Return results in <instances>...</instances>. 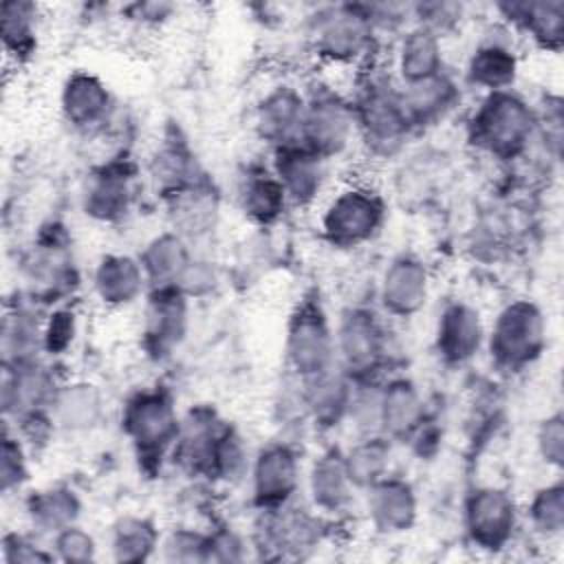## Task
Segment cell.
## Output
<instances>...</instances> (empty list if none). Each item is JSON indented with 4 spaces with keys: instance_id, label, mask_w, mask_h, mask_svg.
I'll use <instances>...</instances> for the list:
<instances>
[{
    "instance_id": "cell-6",
    "label": "cell",
    "mask_w": 564,
    "mask_h": 564,
    "mask_svg": "<svg viewBox=\"0 0 564 564\" xmlns=\"http://www.w3.org/2000/svg\"><path fill=\"white\" fill-rule=\"evenodd\" d=\"M121 430L143 469H161L170 458L181 430V416L170 390L152 386L128 397L121 412Z\"/></svg>"
},
{
    "instance_id": "cell-14",
    "label": "cell",
    "mask_w": 564,
    "mask_h": 564,
    "mask_svg": "<svg viewBox=\"0 0 564 564\" xmlns=\"http://www.w3.org/2000/svg\"><path fill=\"white\" fill-rule=\"evenodd\" d=\"M189 297L178 286L148 289L143 304V348L163 359L185 339Z\"/></svg>"
},
{
    "instance_id": "cell-13",
    "label": "cell",
    "mask_w": 564,
    "mask_h": 564,
    "mask_svg": "<svg viewBox=\"0 0 564 564\" xmlns=\"http://www.w3.org/2000/svg\"><path fill=\"white\" fill-rule=\"evenodd\" d=\"M304 88L291 82H275L258 97L253 106V130L271 150L300 141L304 121Z\"/></svg>"
},
{
    "instance_id": "cell-2",
    "label": "cell",
    "mask_w": 564,
    "mask_h": 564,
    "mask_svg": "<svg viewBox=\"0 0 564 564\" xmlns=\"http://www.w3.org/2000/svg\"><path fill=\"white\" fill-rule=\"evenodd\" d=\"M302 31L308 53L324 66L357 70L379 62L377 51L383 40L364 2L311 4Z\"/></svg>"
},
{
    "instance_id": "cell-23",
    "label": "cell",
    "mask_w": 564,
    "mask_h": 564,
    "mask_svg": "<svg viewBox=\"0 0 564 564\" xmlns=\"http://www.w3.org/2000/svg\"><path fill=\"white\" fill-rule=\"evenodd\" d=\"M401 104L412 130H425L441 123L460 99V84L449 70L438 73L436 77L399 86Z\"/></svg>"
},
{
    "instance_id": "cell-24",
    "label": "cell",
    "mask_w": 564,
    "mask_h": 564,
    "mask_svg": "<svg viewBox=\"0 0 564 564\" xmlns=\"http://www.w3.org/2000/svg\"><path fill=\"white\" fill-rule=\"evenodd\" d=\"M97 300L108 308H126L148 293L139 258L130 253H104L90 275Z\"/></svg>"
},
{
    "instance_id": "cell-27",
    "label": "cell",
    "mask_w": 564,
    "mask_h": 564,
    "mask_svg": "<svg viewBox=\"0 0 564 564\" xmlns=\"http://www.w3.org/2000/svg\"><path fill=\"white\" fill-rule=\"evenodd\" d=\"M238 205L253 225H275L291 207L289 196L269 165H253L238 185Z\"/></svg>"
},
{
    "instance_id": "cell-9",
    "label": "cell",
    "mask_w": 564,
    "mask_h": 564,
    "mask_svg": "<svg viewBox=\"0 0 564 564\" xmlns=\"http://www.w3.org/2000/svg\"><path fill=\"white\" fill-rule=\"evenodd\" d=\"M284 352L295 379H313L337 366L335 326L319 297L306 295L293 308L286 324Z\"/></svg>"
},
{
    "instance_id": "cell-31",
    "label": "cell",
    "mask_w": 564,
    "mask_h": 564,
    "mask_svg": "<svg viewBox=\"0 0 564 564\" xmlns=\"http://www.w3.org/2000/svg\"><path fill=\"white\" fill-rule=\"evenodd\" d=\"M344 467L355 489H368L390 474L392 441L383 434H361L341 452Z\"/></svg>"
},
{
    "instance_id": "cell-41",
    "label": "cell",
    "mask_w": 564,
    "mask_h": 564,
    "mask_svg": "<svg viewBox=\"0 0 564 564\" xmlns=\"http://www.w3.org/2000/svg\"><path fill=\"white\" fill-rule=\"evenodd\" d=\"M562 447H564V430H562V416L560 412L546 416L538 430V449L542 454V460L549 465L560 467L562 463Z\"/></svg>"
},
{
    "instance_id": "cell-40",
    "label": "cell",
    "mask_w": 564,
    "mask_h": 564,
    "mask_svg": "<svg viewBox=\"0 0 564 564\" xmlns=\"http://www.w3.org/2000/svg\"><path fill=\"white\" fill-rule=\"evenodd\" d=\"M163 549L167 551V560H181V562H194V560H207V549H209V535L196 533L181 529L172 533L165 542Z\"/></svg>"
},
{
    "instance_id": "cell-20",
    "label": "cell",
    "mask_w": 564,
    "mask_h": 564,
    "mask_svg": "<svg viewBox=\"0 0 564 564\" xmlns=\"http://www.w3.org/2000/svg\"><path fill=\"white\" fill-rule=\"evenodd\" d=\"M112 95L108 86L88 70H73L59 90L64 121L79 132L104 130L112 117Z\"/></svg>"
},
{
    "instance_id": "cell-37",
    "label": "cell",
    "mask_w": 564,
    "mask_h": 564,
    "mask_svg": "<svg viewBox=\"0 0 564 564\" xmlns=\"http://www.w3.org/2000/svg\"><path fill=\"white\" fill-rule=\"evenodd\" d=\"M562 485H549L535 491V496L531 498L529 505V516L531 522L538 531L542 533H557L562 527V518H564V500H562Z\"/></svg>"
},
{
    "instance_id": "cell-29",
    "label": "cell",
    "mask_w": 564,
    "mask_h": 564,
    "mask_svg": "<svg viewBox=\"0 0 564 564\" xmlns=\"http://www.w3.org/2000/svg\"><path fill=\"white\" fill-rule=\"evenodd\" d=\"M40 4L29 0H7L0 7V40L4 59L26 64L40 44Z\"/></svg>"
},
{
    "instance_id": "cell-12",
    "label": "cell",
    "mask_w": 564,
    "mask_h": 564,
    "mask_svg": "<svg viewBox=\"0 0 564 564\" xmlns=\"http://www.w3.org/2000/svg\"><path fill=\"white\" fill-rule=\"evenodd\" d=\"M134 181L137 167L123 156L97 165L82 187L84 214L99 223L126 218L134 200Z\"/></svg>"
},
{
    "instance_id": "cell-42",
    "label": "cell",
    "mask_w": 564,
    "mask_h": 564,
    "mask_svg": "<svg viewBox=\"0 0 564 564\" xmlns=\"http://www.w3.org/2000/svg\"><path fill=\"white\" fill-rule=\"evenodd\" d=\"M176 7L167 2H132L121 7V15L134 24L143 26H156L167 22L174 15Z\"/></svg>"
},
{
    "instance_id": "cell-3",
    "label": "cell",
    "mask_w": 564,
    "mask_h": 564,
    "mask_svg": "<svg viewBox=\"0 0 564 564\" xmlns=\"http://www.w3.org/2000/svg\"><path fill=\"white\" fill-rule=\"evenodd\" d=\"M540 130V117L531 104L511 90L480 97L467 121V134L476 150L498 159H522Z\"/></svg>"
},
{
    "instance_id": "cell-15",
    "label": "cell",
    "mask_w": 564,
    "mask_h": 564,
    "mask_svg": "<svg viewBox=\"0 0 564 564\" xmlns=\"http://www.w3.org/2000/svg\"><path fill=\"white\" fill-rule=\"evenodd\" d=\"M269 167L282 183L291 207H313L328 192L330 163L302 143L271 150Z\"/></svg>"
},
{
    "instance_id": "cell-21",
    "label": "cell",
    "mask_w": 564,
    "mask_h": 564,
    "mask_svg": "<svg viewBox=\"0 0 564 564\" xmlns=\"http://www.w3.org/2000/svg\"><path fill=\"white\" fill-rule=\"evenodd\" d=\"M494 13L518 37L531 40L540 48L557 51L564 40V2L562 0H524L494 4Z\"/></svg>"
},
{
    "instance_id": "cell-22",
    "label": "cell",
    "mask_w": 564,
    "mask_h": 564,
    "mask_svg": "<svg viewBox=\"0 0 564 564\" xmlns=\"http://www.w3.org/2000/svg\"><path fill=\"white\" fill-rule=\"evenodd\" d=\"M427 401L410 377H390L381 383L379 432L392 443H405L425 421Z\"/></svg>"
},
{
    "instance_id": "cell-8",
    "label": "cell",
    "mask_w": 564,
    "mask_h": 564,
    "mask_svg": "<svg viewBox=\"0 0 564 564\" xmlns=\"http://www.w3.org/2000/svg\"><path fill=\"white\" fill-rule=\"evenodd\" d=\"M544 339L546 326L542 311L531 300H513L487 326L485 348L498 370L518 372L542 355Z\"/></svg>"
},
{
    "instance_id": "cell-19",
    "label": "cell",
    "mask_w": 564,
    "mask_h": 564,
    "mask_svg": "<svg viewBox=\"0 0 564 564\" xmlns=\"http://www.w3.org/2000/svg\"><path fill=\"white\" fill-rule=\"evenodd\" d=\"M388 68L399 86L416 84L447 70L443 40L423 26L410 24L390 44Z\"/></svg>"
},
{
    "instance_id": "cell-38",
    "label": "cell",
    "mask_w": 564,
    "mask_h": 564,
    "mask_svg": "<svg viewBox=\"0 0 564 564\" xmlns=\"http://www.w3.org/2000/svg\"><path fill=\"white\" fill-rule=\"evenodd\" d=\"M51 546L55 549V560L66 562H90L97 553L95 538L77 524H70L51 535Z\"/></svg>"
},
{
    "instance_id": "cell-34",
    "label": "cell",
    "mask_w": 564,
    "mask_h": 564,
    "mask_svg": "<svg viewBox=\"0 0 564 564\" xmlns=\"http://www.w3.org/2000/svg\"><path fill=\"white\" fill-rule=\"evenodd\" d=\"M29 447L2 421V447H0V489L4 496L20 491L29 482Z\"/></svg>"
},
{
    "instance_id": "cell-18",
    "label": "cell",
    "mask_w": 564,
    "mask_h": 564,
    "mask_svg": "<svg viewBox=\"0 0 564 564\" xmlns=\"http://www.w3.org/2000/svg\"><path fill=\"white\" fill-rule=\"evenodd\" d=\"M516 502L500 487H478L465 500V529L480 549L505 546L516 527Z\"/></svg>"
},
{
    "instance_id": "cell-39",
    "label": "cell",
    "mask_w": 564,
    "mask_h": 564,
    "mask_svg": "<svg viewBox=\"0 0 564 564\" xmlns=\"http://www.w3.org/2000/svg\"><path fill=\"white\" fill-rule=\"evenodd\" d=\"M55 560L53 551H44L31 535L20 531H7L2 535V562L7 564H31Z\"/></svg>"
},
{
    "instance_id": "cell-28",
    "label": "cell",
    "mask_w": 564,
    "mask_h": 564,
    "mask_svg": "<svg viewBox=\"0 0 564 564\" xmlns=\"http://www.w3.org/2000/svg\"><path fill=\"white\" fill-rule=\"evenodd\" d=\"M137 258L145 273L148 289L178 286L194 260L187 240L174 229L150 238Z\"/></svg>"
},
{
    "instance_id": "cell-4",
    "label": "cell",
    "mask_w": 564,
    "mask_h": 564,
    "mask_svg": "<svg viewBox=\"0 0 564 564\" xmlns=\"http://www.w3.org/2000/svg\"><path fill=\"white\" fill-rule=\"evenodd\" d=\"M317 205L319 236L337 251H355L372 242L388 216L383 194L366 181L341 183L326 192Z\"/></svg>"
},
{
    "instance_id": "cell-33",
    "label": "cell",
    "mask_w": 564,
    "mask_h": 564,
    "mask_svg": "<svg viewBox=\"0 0 564 564\" xmlns=\"http://www.w3.org/2000/svg\"><path fill=\"white\" fill-rule=\"evenodd\" d=\"M156 544V529L143 518L126 516L112 529V551L117 560H145Z\"/></svg>"
},
{
    "instance_id": "cell-16",
    "label": "cell",
    "mask_w": 564,
    "mask_h": 564,
    "mask_svg": "<svg viewBox=\"0 0 564 564\" xmlns=\"http://www.w3.org/2000/svg\"><path fill=\"white\" fill-rule=\"evenodd\" d=\"M487 324L465 300L447 302L434 326V350L445 366H465L485 348Z\"/></svg>"
},
{
    "instance_id": "cell-30",
    "label": "cell",
    "mask_w": 564,
    "mask_h": 564,
    "mask_svg": "<svg viewBox=\"0 0 564 564\" xmlns=\"http://www.w3.org/2000/svg\"><path fill=\"white\" fill-rule=\"evenodd\" d=\"M51 414L57 430H90L101 416V394L93 383L86 381L59 383L51 401Z\"/></svg>"
},
{
    "instance_id": "cell-11",
    "label": "cell",
    "mask_w": 564,
    "mask_h": 564,
    "mask_svg": "<svg viewBox=\"0 0 564 564\" xmlns=\"http://www.w3.org/2000/svg\"><path fill=\"white\" fill-rule=\"evenodd\" d=\"M249 485L253 502L260 511L280 509L295 500L302 487V458L289 441H271L262 445L249 465Z\"/></svg>"
},
{
    "instance_id": "cell-32",
    "label": "cell",
    "mask_w": 564,
    "mask_h": 564,
    "mask_svg": "<svg viewBox=\"0 0 564 564\" xmlns=\"http://www.w3.org/2000/svg\"><path fill=\"white\" fill-rule=\"evenodd\" d=\"M29 522L35 531L55 535L57 531L77 524L79 500L73 489L55 485L33 491L24 502Z\"/></svg>"
},
{
    "instance_id": "cell-25",
    "label": "cell",
    "mask_w": 564,
    "mask_h": 564,
    "mask_svg": "<svg viewBox=\"0 0 564 564\" xmlns=\"http://www.w3.org/2000/svg\"><path fill=\"white\" fill-rule=\"evenodd\" d=\"M304 478L313 511L339 513L346 511V507L352 502L355 485L348 478L341 452L324 449L317 454L311 460Z\"/></svg>"
},
{
    "instance_id": "cell-17",
    "label": "cell",
    "mask_w": 564,
    "mask_h": 564,
    "mask_svg": "<svg viewBox=\"0 0 564 564\" xmlns=\"http://www.w3.org/2000/svg\"><path fill=\"white\" fill-rule=\"evenodd\" d=\"M432 280L425 262L412 253L394 256L377 284V297L386 315L408 319L416 315L430 297Z\"/></svg>"
},
{
    "instance_id": "cell-10",
    "label": "cell",
    "mask_w": 564,
    "mask_h": 564,
    "mask_svg": "<svg viewBox=\"0 0 564 564\" xmlns=\"http://www.w3.org/2000/svg\"><path fill=\"white\" fill-rule=\"evenodd\" d=\"M518 35L498 18L487 22L463 66V79L467 86L487 93L511 90L518 73L520 57L516 48Z\"/></svg>"
},
{
    "instance_id": "cell-26",
    "label": "cell",
    "mask_w": 564,
    "mask_h": 564,
    "mask_svg": "<svg viewBox=\"0 0 564 564\" xmlns=\"http://www.w3.org/2000/svg\"><path fill=\"white\" fill-rule=\"evenodd\" d=\"M366 507L372 524L383 533H401L416 520V496L408 480L388 474L366 489Z\"/></svg>"
},
{
    "instance_id": "cell-5",
    "label": "cell",
    "mask_w": 564,
    "mask_h": 564,
    "mask_svg": "<svg viewBox=\"0 0 564 564\" xmlns=\"http://www.w3.org/2000/svg\"><path fill=\"white\" fill-rule=\"evenodd\" d=\"M304 121L297 143L328 163L346 156L359 145L348 90H341L326 79H315L304 88Z\"/></svg>"
},
{
    "instance_id": "cell-36",
    "label": "cell",
    "mask_w": 564,
    "mask_h": 564,
    "mask_svg": "<svg viewBox=\"0 0 564 564\" xmlns=\"http://www.w3.org/2000/svg\"><path fill=\"white\" fill-rule=\"evenodd\" d=\"M77 337V315L70 306H55L42 324V352L48 357L64 355Z\"/></svg>"
},
{
    "instance_id": "cell-7",
    "label": "cell",
    "mask_w": 564,
    "mask_h": 564,
    "mask_svg": "<svg viewBox=\"0 0 564 564\" xmlns=\"http://www.w3.org/2000/svg\"><path fill=\"white\" fill-rule=\"evenodd\" d=\"M335 357L352 381L377 379L388 361L386 317L370 304L346 306L335 324Z\"/></svg>"
},
{
    "instance_id": "cell-1",
    "label": "cell",
    "mask_w": 564,
    "mask_h": 564,
    "mask_svg": "<svg viewBox=\"0 0 564 564\" xmlns=\"http://www.w3.org/2000/svg\"><path fill=\"white\" fill-rule=\"evenodd\" d=\"M348 97L355 112L359 148L368 156L388 161L405 150L414 130L405 117L399 84L390 68L381 66V62L357 68Z\"/></svg>"
},
{
    "instance_id": "cell-35",
    "label": "cell",
    "mask_w": 564,
    "mask_h": 564,
    "mask_svg": "<svg viewBox=\"0 0 564 564\" xmlns=\"http://www.w3.org/2000/svg\"><path fill=\"white\" fill-rule=\"evenodd\" d=\"M412 24L427 29L430 33L445 40L449 33L460 29V24L467 20V7L460 2H447V0H434V2H416L410 4Z\"/></svg>"
}]
</instances>
